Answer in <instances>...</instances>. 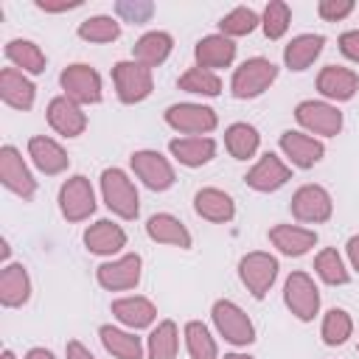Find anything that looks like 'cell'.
I'll list each match as a JSON object with an SVG mask.
<instances>
[{"mask_svg": "<svg viewBox=\"0 0 359 359\" xmlns=\"http://www.w3.org/2000/svg\"><path fill=\"white\" fill-rule=\"evenodd\" d=\"M101 196L107 208L121 219H135L140 210V196L135 182L121 168H104L101 171Z\"/></svg>", "mask_w": 359, "mask_h": 359, "instance_id": "obj_1", "label": "cell"}, {"mask_svg": "<svg viewBox=\"0 0 359 359\" xmlns=\"http://www.w3.org/2000/svg\"><path fill=\"white\" fill-rule=\"evenodd\" d=\"M275 79H278V65L264 56H252L233 70L230 90L236 98H258L264 90H269Z\"/></svg>", "mask_w": 359, "mask_h": 359, "instance_id": "obj_2", "label": "cell"}, {"mask_svg": "<svg viewBox=\"0 0 359 359\" xmlns=\"http://www.w3.org/2000/svg\"><path fill=\"white\" fill-rule=\"evenodd\" d=\"M59 84L65 90V95L70 101H76L79 107L84 104H98L101 101V76L95 67L84 65V62H76V65H67L59 76Z\"/></svg>", "mask_w": 359, "mask_h": 359, "instance_id": "obj_4", "label": "cell"}, {"mask_svg": "<svg viewBox=\"0 0 359 359\" xmlns=\"http://www.w3.org/2000/svg\"><path fill=\"white\" fill-rule=\"evenodd\" d=\"M6 59L14 65V67H22V73H42L45 70V53L36 42L31 39H11L6 45Z\"/></svg>", "mask_w": 359, "mask_h": 359, "instance_id": "obj_33", "label": "cell"}, {"mask_svg": "<svg viewBox=\"0 0 359 359\" xmlns=\"http://www.w3.org/2000/svg\"><path fill=\"white\" fill-rule=\"evenodd\" d=\"M28 157L34 160V165L42 171V174H62L67 165H70V157L67 151L53 140V137H45V135H36L28 140Z\"/></svg>", "mask_w": 359, "mask_h": 359, "instance_id": "obj_22", "label": "cell"}, {"mask_svg": "<svg viewBox=\"0 0 359 359\" xmlns=\"http://www.w3.org/2000/svg\"><path fill=\"white\" fill-rule=\"evenodd\" d=\"M317 11H320L323 20L337 22V20H345V17L353 11V3H351V0H320Z\"/></svg>", "mask_w": 359, "mask_h": 359, "instance_id": "obj_43", "label": "cell"}, {"mask_svg": "<svg viewBox=\"0 0 359 359\" xmlns=\"http://www.w3.org/2000/svg\"><path fill=\"white\" fill-rule=\"evenodd\" d=\"M314 272L328 283V286H342V283H348V269H345V261H342V255L334 250V247H325V250H320L317 252V258H314Z\"/></svg>", "mask_w": 359, "mask_h": 359, "instance_id": "obj_39", "label": "cell"}, {"mask_svg": "<svg viewBox=\"0 0 359 359\" xmlns=\"http://www.w3.org/2000/svg\"><path fill=\"white\" fill-rule=\"evenodd\" d=\"M224 359H252L250 353H224Z\"/></svg>", "mask_w": 359, "mask_h": 359, "instance_id": "obj_49", "label": "cell"}, {"mask_svg": "<svg viewBox=\"0 0 359 359\" xmlns=\"http://www.w3.org/2000/svg\"><path fill=\"white\" fill-rule=\"evenodd\" d=\"M294 118L303 129L323 135V137H334L342 129V112L328 101H314V98L300 101L294 109Z\"/></svg>", "mask_w": 359, "mask_h": 359, "instance_id": "obj_11", "label": "cell"}, {"mask_svg": "<svg viewBox=\"0 0 359 359\" xmlns=\"http://www.w3.org/2000/svg\"><path fill=\"white\" fill-rule=\"evenodd\" d=\"M79 36L87 42H115L121 36V22L109 14H95L79 22Z\"/></svg>", "mask_w": 359, "mask_h": 359, "instance_id": "obj_37", "label": "cell"}, {"mask_svg": "<svg viewBox=\"0 0 359 359\" xmlns=\"http://www.w3.org/2000/svg\"><path fill=\"white\" fill-rule=\"evenodd\" d=\"M31 297V278L22 264H6L0 272V303L6 309H17Z\"/></svg>", "mask_w": 359, "mask_h": 359, "instance_id": "obj_26", "label": "cell"}, {"mask_svg": "<svg viewBox=\"0 0 359 359\" xmlns=\"http://www.w3.org/2000/svg\"><path fill=\"white\" fill-rule=\"evenodd\" d=\"M112 314H115V320L123 323L126 328H135V331H137V328H146V325L154 323L157 306H154L149 297L135 294V297H121V300H115V303H112Z\"/></svg>", "mask_w": 359, "mask_h": 359, "instance_id": "obj_29", "label": "cell"}, {"mask_svg": "<svg viewBox=\"0 0 359 359\" xmlns=\"http://www.w3.org/2000/svg\"><path fill=\"white\" fill-rule=\"evenodd\" d=\"M81 0H62V3H48V0H36V8L42 11H70V8H79Z\"/></svg>", "mask_w": 359, "mask_h": 359, "instance_id": "obj_45", "label": "cell"}, {"mask_svg": "<svg viewBox=\"0 0 359 359\" xmlns=\"http://www.w3.org/2000/svg\"><path fill=\"white\" fill-rule=\"evenodd\" d=\"M331 213H334V202L323 185H300L292 194V216L297 222L320 224V222H328Z\"/></svg>", "mask_w": 359, "mask_h": 359, "instance_id": "obj_10", "label": "cell"}, {"mask_svg": "<svg viewBox=\"0 0 359 359\" xmlns=\"http://www.w3.org/2000/svg\"><path fill=\"white\" fill-rule=\"evenodd\" d=\"M25 359H56L48 348H31L28 353H25Z\"/></svg>", "mask_w": 359, "mask_h": 359, "instance_id": "obj_48", "label": "cell"}, {"mask_svg": "<svg viewBox=\"0 0 359 359\" xmlns=\"http://www.w3.org/2000/svg\"><path fill=\"white\" fill-rule=\"evenodd\" d=\"M278 143H280V151H283V154L292 160V165H297V168H311V165L320 163L323 154H325V146H323L320 140H314L311 135H303V132H292V129H286Z\"/></svg>", "mask_w": 359, "mask_h": 359, "instance_id": "obj_18", "label": "cell"}, {"mask_svg": "<svg viewBox=\"0 0 359 359\" xmlns=\"http://www.w3.org/2000/svg\"><path fill=\"white\" fill-rule=\"evenodd\" d=\"M146 233L157 244H171V247H180V250H188L191 247L188 227L177 216H171V213H154V216H149Z\"/></svg>", "mask_w": 359, "mask_h": 359, "instance_id": "obj_25", "label": "cell"}, {"mask_svg": "<svg viewBox=\"0 0 359 359\" xmlns=\"http://www.w3.org/2000/svg\"><path fill=\"white\" fill-rule=\"evenodd\" d=\"M3 359H14V353L11 351H3Z\"/></svg>", "mask_w": 359, "mask_h": 359, "instance_id": "obj_50", "label": "cell"}, {"mask_svg": "<svg viewBox=\"0 0 359 359\" xmlns=\"http://www.w3.org/2000/svg\"><path fill=\"white\" fill-rule=\"evenodd\" d=\"M194 56L199 62V67L205 70H216V67H227L236 59V42L224 34H208L196 42Z\"/></svg>", "mask_w": 359, "mask_h": 359, "instance_id": "obj_21", "label": "cell"}, {"mask_svg": "<svg viewBox=\"0 0 359 359\" xmlns=\"http://www.w3.org/2000/svg\"><path fill=\"white\" fill-rule=\"evenodd\" d=\"M255 25H258V14L247 6H236L233 11H227L219 20V28L224 36H247L255 31Z\"/></svg>", "mask_w": 359, "mask_h": 359, "instance_id": "obj_41", "label": "cell"}, {"mask_svg": "<svg viewBox=\"0 0 359 359\" xmlns=\"http://www.w3.org/2000/svg\"><path fill=\"white\" fill-rule=\"evenodd\" d=\"M132 171L137 174V180H143L146 188L151 191H168L177 180L174 165L154 149H140L132 154Z\"/></svg>", "mask_w": 359, "mask_h": 359, "instance_id": "obj_12", "label": "cell"}, {"mask_svg": "<svg viewBox=\"0 0 359 359\" xmlns=\"http://www.w3.org/2000/svg\"><path fill=\"white\" fill-rule=\"evenodd\" d=\"M165 123H168L171 129L182 132V135L202 137V135H208V132L216 129L219 118H216V112H213L210 107L185 101V104H171V107L165 109Z\"/></svg>", "mask_w": 359, "mask_h": 359, "instance_id": "obj_7", "label": "cell"}, {"mask_svg": "<svg viewBox=\"0 0 359 359\" xmlns=\"http://www.w3.org/2000/svg\"><path fill=\"white\" fill-rule=\"evenodd\" d=\"M115 11L126 20V22H146L151 14H154V6L149 3V0H121L118 6H115Z\"/></svg>", "mask_w": 359, "mask_h": 359, "instance_id": "obj_42", "label": "cell"}, {"mask_svg": "<svg viewBox=\"0 0 359 359\" xmlns=\"http://www.w3.org/2000/svg\"><path fill=\"white\" fill-rule=\"evenodd\" d=\"M0 180L8 191H14L22 199H31L36 194V180L31 177L22 154L14 146H3L0 149Z\"/></svg>", "mask_w": 359, "mask_h": 359, "instance_id": "obj_14", "label": "cell"}, {"mask_svg": "<svg viewBox=\"0 0 359 359\" xmlns=\"http://www.w3.org/2000/svg\"><path fill=\"white\" fill-rule=\"evenodd\" d=\"M269 241L278 252L289 258H300L317 244V233L309 227H297V224H275L269 230Z\"/></svg>", "mask_w": 359, "mask_h": 359, "instance_id": "obj_19", "label": "cell"}, {"mask_svg": "<svg viewBox=\"0 0 359 359\" xmlns=\"http://www.w3.org/2000/svg\"><path fill=\"white\" fill-rule=\"evenodd\" d=\"M171 48H174L171 34H165V31H146L135 42L132 56H135V62H140V65H146L151 70V67H157V65H163L168 59Z\"/></svg>", "mask_w": 359, "mask_h": 359, "instance_id": "obj_30", "label": "cell"}, {"mask_svg": "<svg viewBox=\"0 0 359 359\" xmlns=\"http://www.w3.org/2000/svg\"><path fill=\"white\" fill-rule=\"evenodd\" d=\"M261 135L252 123H230L224 129V146L236 160H250L258 151Z\"/></svg>", "mask_w": 359, "mask_h": 359, "instance_id": "obj_34", "label": "cell"}, {"mask_svg": "<svg viewBox=\"0 0 359 359\" xmlns=\"http://www.w3.org/2000/svg\"><path fill=\"white\" fill-rule=\"evenodd\" d=\"M289 22H292V8H289V3H283V0L266 3L264 17H261V25H264V34H266L269 39H280V36L289 31Z\"/></svg>", "mask_w": 359, "mask_h": 359, "instance_id": "obj_40", "label": "cell"}, {"mask_svg": "<svg viewBox=\"0 0 359 359\" xmlns=\"http://www.w3.org/2000/svg\"><path fill=\"white\" fill-rule=\"evenodd\" d=\"M185 348L191 353V359H219V348H216V339L210 337L208 325L199 323V320H191L185 323Z\"/></svg>", "mask_w": 359, "mask_h": 359, "instance_id": "obj_35", "label": "cell"}, {"mask_svg": "<svg viewBox=\"0 0 359 359\" xmlns=\"http://www.w3.org/2000/svg\"><path fill=\"white\" fill-rule=\"evenodd\" d=\"M65 353H67V359H95V356L90 353V348H84L79 339H70V342L65 345Z\"/></svg>", "mask_w": 359, "mask_h": 359, "instance_id": "obj_46", "label": "cell"}, {"mask_svg": "<svg viewBox=\"0 0 359 359\" xmlns=\"http://www.w3.org/2000/svg\"><path fill=\"white\" fill-rule=\"evenodd\" d=\"M180 351V328L174 320H163L157 323V328L149 334L146 342V353L149 359H177Z\"/></svg>", "mask_w": 359, "mask_h": 359, "instance_id": "obj_32", "label": "cell"}, {"mask_svg": "<svg viewBox=\"0 0 359 359\" xmlns=\"http://www.w3.org/2000/svg\"><path fill=\"white\" fill-rule=\"evenodd\" d=\"M292 177V171H289V165L278 157V154H272V151H266L247 174H244V182L252 188V191H261V194H269V191H278L280 185H286V180Z\"/></svg>", "mask_w": 359, "mask_h": 359, "instance_id": "obj_16", "label": "cell"}, {"mask_svg": "<svg viewBox=\"0 0 359 359\" xmlns=\"http://www.w3.org/2000/svg\"><path fill=\"white\" fill-rule=\"evenodd\" d=\"M278 258L275 255H269V252H247L241 261H238V278H241V283L247 286V292L252 294V297H264L269 289H272V283H275V278H278Z\"/></svg>", "mask_w": 359, "mask_h": 359, "instance_id": "obj_5", "label": "cell"}, {"mask_svg": "<svg viewBox=\"0 0 359 359\" xmlns=\"http://www.w3.org/2000/svg\"><path fill=\"white\" fill-rule=\"evenodd\" d=\"M317 90L328 101H351L359 90V76L342 65H325L317 76Z\"/></svg>", "mask_w": 359, "mask_h": 359, "instance_id": "obj_17", "label": "cell"}, {"mask_svg": "<svg viewBox=\"0 0 359 359\" xmlns=\"http://www.w3.org/2000/svg\"><path fill=\"white\" fill-rule=\"evenodd\" d=\"M59 210L67 222H84L95 210V194L87 177L73 174L59 188Z\"/></svg>", "mask_w": 359, "mask_h": 359, "instance_id": "obj_8", "label": "cell"}, {"mask_svg": "<svg viewBox=\"0 0 359 359\" xmlns=\"http://www.w3.org/2000/svg\"><path fill=\"white\" fill-rule=\"evenodd\" d=\"M283 303L297 320H303V323L314 320V314L320 311V289L314 286L311 275L292 272L283 283Z\"/></svg>", "mask_w": 359, "mask_h": 359, "instance_id": "obj_9", "label": "cell"}, {"mask_svg": "<svg viewBox=\"0 0 359 359\" xmlns=\"http://www.w3.org/2000/svg\"><path fill=\"white\" fill-rule=\"evenodd\" d=\"M339 50H342V56H348L351 62L359 65V31H345L339 36Z\"/></svg>", "mask_w": 359, "mask_h": 359, "instance_id": "obj_44", "label": "cell"}, {"mask_svg": "<svg viewBox=\"0 0 359 359\" xmlns=\"http://www.w3.org/2000/svg\"><path fill=\"white\" fill-rule=\"evenodd\" d=\"M213 325L230 345H250L255 342V325L247 317V311L233 300H216L213 309Z\"/></svg>", "mask_w": 359, "mask_h": 359, "instance_id": "obj_3", "label": "cell"}, {"mask_svg": "<svg viewBox=\"0 0 359 359\" xmlns=\"http://www.w3.org/2000/svg\"><path fill=\"white\" fill-rule=\"evenodd\" d=\"M180 90H185V93H196V95H219L222 93V79L213 73V70H205V67H191V70H185L182 76H180Z\"/></svg>", "mask_w": 359, "mask_h": 359, "instance_id": "obj_38", "label": "cell"}, {"mask_svg": "<svg viewBox=\"0 0 359 359\" xmlns=\"http://www.w3.org/2000/svg\"><path fill=\"white\" fill-rule=\"evenodd\" d=\"M194 210L208 222L224 224L236 216V202L230 194H224L219 188H199L194 196Z\"/></svg>", "mask_w": 359, "mask_h": 359, "instance_id": "obj_23", "label": "cell"}, {"mask_svg": "<svg viewBox=\"0 0 359 359\" xmlns=\"http://www.w3.org/2000/svg\"><path fill=\"white\" fill-rule=\"evenodd\" d=\"M48 123L53 132H59L62 137H79L87 129V115L84 109L70 101L67 95H56L48 104Z\"/></svg>", "mask_w": 359, "mask_h": 359, "instance_id": "obj_15", "label": "cell"}, {"mask_svg": "<svg viewBox=\"0 0 359 359\" xmlns=\"http://www.w3.org/2000/svg\"><path fill=\"white\" fill-rule=\"evenodd\" d=\"M112 81H115V93L123 104H137L143 98H149L151 87H154V79H151V70L140 62H118L112 67Z\"/></svg>", "mask_w": 359, "mask_h": 359, "instance_id": "obj_6", "label": "cell"}, {"mask_svg": "<svg viewBox=\"0 0 359 359\" xmlns=\"http://www.w3.org/2000/svg\"><path fill=\"white\" fill-rule=\"evenodd\" d=\"M168 151L174 154L177 163L188 168H199L213 160L216 154V140L213 137H174L168 143Z\"/></svg>", "mask_w": 359, "mask_h": 359, "instance_id": "obj_27", "label": "cell"}, {"mask_svg": "<svg viewBox=\"0 0 359 359\" xmlns=\"http://www.w3.org/2000/svg\"><path fill=\"white\" fill-rule=\"evenodd\" d=\"M323 45H325V36L323 34H300V36H292L289 45L283 48V65L289 70H306L320 53H323Z\"/></svg>", "mask_w": 359, "mask_h": 359, "instance_id": "obj_28", "label": "cell"}, {"mask_svg": "<svg viewBox=\"0 0 359 359\" xmlns=\"http://www.w3.org/2000/svg\"><path fill=\"white\" fill-rule=\"evenodd\" d=\"M345 250H348V261H351V266L359 272V236H351L348 244H345Z\"/></svg>", "mask_w": 359, "mask_h": 359, "instance_id": "obj_47", "label": "cell"}, {"mask_svg": "<svg viewBox=\"0 0 359 359\" xmlns=\"http://www.w3.org/2000/svg\"><path fill=\"white\" fill-rule=\"evenodd\" d=\"M98 337H101L104 351L112 353L115 359H140L143 356V342L132 331H123V328H115V325H101Z\"/></svg>", "mask_w": 359, "mask_h": 359, "instance_id": "obj_31", "label": "cell"}, {"mask_svg": "<svg viewBox=\"0 0 359 359\" xmlns=\"http://www.w3.org/2000/svg\"><path fill=\"white\" fill-rule=\"evenodd\" d=\"M320 334H323V342L325 345H345L348 337L353 334V320L345 309H331L325 311L323 317V325H320Z\"/></svg>", "mask_w": 359, "mask_h": 359, "instance_id": "obj_36", "label": "cell"}, {"mask_svg": "<svg viewBox=\"0 0 359 359\" xmlns=\"http://www.w3.org/2000/svg\"><path fill=\"white\" fill-rule=\"evenodd\" d=\"M140 255L137 252H126L115 261H107L95 269V280L109 289V292H123V289H135L140 283Z\"/></svg>", "mask_w": 359, "mask_h": 359, "instance_id": "obj_13", "label": "cell"}, {"mask_svg": "<svg viewBox=\"0 0 359 359\" xmlns=\"http://www.w3.org/2000/svg\"><path fill=\"white\" fill-rule=\"evenodd\" d=\"M84 244L95 255H115L126 247V233L121 224H115L109 219H98L95 224H90L84 230Z\"/></svg>", "mask_w": 359, "mask_h": 359, "instance_id": "obj_20", "label": "cell"}, {"mask_svg": "<svg viewBox=\"0 0 359 359\" xmlns=\"http://www.w3.org/2000/svg\"><path fill=\"white\" fill-rule=\"evenodd\" d=\"M34 95H36V87L25 79L22 70L3 67V73H0V98L8 107H14V109H31L34 107Z\"/></svg>", "mask_w": 359, "mask_h": 359, "instance_id": "obj_24", "label": "cell"}]
</instances>
